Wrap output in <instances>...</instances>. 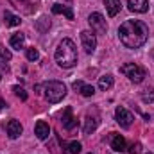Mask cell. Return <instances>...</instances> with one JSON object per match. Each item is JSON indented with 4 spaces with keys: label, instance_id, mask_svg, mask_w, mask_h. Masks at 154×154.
I'll use <instances>...</instances> for the list:
<instances>
[{
    "label": "cell",
    "instance_id": "8992f818",
    "mask_svg": "<svg viewBox=\"0 0 154 154\" xmlns=\"http://www.w3.org/2000/svg\"><path fill=\"white\" fill-rule=\"evenodd\" d=\"M115 118L116 122H118V125L120 127H124V129H127V127H131V124H133V120H134V116L131 111H127L125 108H122V106H118L115 109Z\"/></svg>",
    "mask_w": 154,
    "mask_h": 154
},
{
    "label": "cell",
    "instance_id": "f1b7e54d",
    "mask_svg": "<svg viewBox=\"0 0 154 154\" xmlns=\"http://www.w3.org/2000/svg\"><path fill=\"white\" fill-rule=\"evenodd\" d=\"M2 57H4V56H0V59H2Z\"/></svg>",
    "mask_w": 154,
    "mask_h": 154
},
{
    "label": "cell",
    "instance_id": "d6986e66",
    "mask_svg": "<svg viewBox=\"0 0 154 154\" xmlns=\"http://www.w3.org/2000/svg\"><path fill=\"white\" fill-rule=\"evenodd\" d=\"M97 125H99L97 116H88V118H86V124H84V133H86V134L93 133V131L97 129Z\"/></svg>",
    "mask_w": 154,
    "mask_h": 154
},
{
    "label": "cell",
    "instance_id": "603a6c76",
    "mask_svg": "<svg viewBox=\"0 0 154 154\" xmlns=\"http://www.w3.org/2000/svg\"><path fill=\"white\" fill-rule=\"evenodd\" d=\"M79 91H81V95H82V97H91V95L95 93V88H93V86H90V84H82V86L79 88Z\"/></svg>",
    "mask_w": 154,
    "mask_h": 154
},
{
    "label": "cell",
    "instance_id": "6da1fadb",
    "mask_svg": "<svg viewBox=\"0 0 154 154\" xmlns=\"http://www.w3.org/2000/svg\"><path fill=\"white\" fill-rule=\"evenodd\" d=\"M118 38L125 48H140L149 38V27L142 20H125L118 27Z\"/></svg>",
    "mask_w": 154,
    "mask_h": 154
},
{
    "label": "cell",
    "instance_id": "4dcf8cb0",
    "mask_svg": "<svg viewBox=\"0 0 154 154\" xmlns=\"http://www.w3.org/2000/svg\"><path fill=\"white\" fill-rule=\"evenodd\" d=\"M66 2H70V0H66Z\"/></svg>",
    "mask_w": 154,
    "mask_h": 154
},
{
    "label": "cell",
    "instance_id": "83f0119b",
    "mask_svg": "<svg viewBox=\"0 0 154 154\" xmlns=\"http://www.w3.org/2000/svg\"><path fill=\"white\" fill-rule=\"evenodd\" d=\"M4 106H5V102H4V100H2V99H0V109H2V108H4Z\"/></svg>",
    "mask_w": 154,
    "mask_h": 154
},
{
    "label": "cell",
    "instance_id": "cb8c5ba5",
    "mask_svg": "<svg viewBox=\"0 0 154 154\" xmlns=\"http://www.w3.org/2000/svg\"><path fill=\"white\" fill-rule=\"evenodd\" d=\"M25 56H27V59H29V61H38V59H39V52L34 48V47L27 48V50H25Z\"/></svg>",
    "mask_w": 154,
    "mask_h": 154
},
{
    "label": "cell",
    "instance_id": "ac0fdd59",
    "mask_svg": "<svg viewBox=\"0 0 154 154\" xmlns=\"http://www.w3.org/2000/svg\"><path fill=\"white\" fill-rule=\"evenodd\" d=\"M4 22H5V25H9V27H16V25H20L22 20H20V16H16V14L5 11V13H4Z\"/></svg>",
    "mask_w": 154,
    "mask_h": 154
},
{
    "label": "cell",
    "instance_id": "9a60e30c",
    "mask_svg": "<svg viewBox=\"0 0 154 154\" xmlns=\"http://www.w3.org/2000/svg\"><path fill=\"white\" fill-rule=\"evenodd\" d=\"M9 45H11L13 48H16V50L23 48V45H25V34H22V32L13 34V36H11V39H9Z\"/></svg>",
    "mask_w": 154,
    "mask_h": 154
},
{
    "label": "cell",
    "instance_id": "7c38bea8",
    "mask_svg": "<svg viewBox=\"0 0 154 154\" xmlns=\"http://www.w3.org/2000/svg\"><path fill=\"white\" fill-rule=\"evenodd\" d=\"M34 133H36V136H38L39 140H47L48 134H50V127H48L47 122L38 120V122H36V127H34Z\"/></svg>",
    "mask_w": 154,
    "mask_h": 154
},
{
    "label": "cell",
    "instance_id": "5b68a950",
    "mask_svg": "<svg viewBox=\"0 0 154 154\" xmlns=\"http://www.w3.org/2000/svg\"><path fill=\"white\" fill-rule=\"evenodd\" d=\"M88 23H90L91 31L97 32V34H106V31H108L106 18H104L100 13H91V14L88 16Z\"/></svg>",
    "mask_w": 154,
    "mask_h": 154
},
{
    "label": "cell",
    "instance_id": "4316f807",
    "mask_svg": "<svg viewBox=\"0 0 154 154\" xmlns=\"http://www.w3.org/2000/svg\"><path fill=\"white\" fill-rule=\"evenodd\" d=\"M82 84H84L82 81H75V82H74V90H77V91H79V88H81Z\"/></svg>",
    "mask_w": 154,
    "mask_h": 154
},
{
    "label": "cell",
    "instance_id": "ba28073f",
    "mask_svg": "<svg viewBox=\"0 0 154 154\" xmlns=\"http://www.w3.org/2000/svg\"><path fill=\"white\" fill-rule=\"evenodd\" d=\"M16 9H20V11H23L25 14H31V13H34L36 11V7H38V0H9Z\"/></svg>",
    "mask_w": 154,
    "mask_h": 154
},
{
    "label": "cell",
    "instance_id": "d4e9b609",
    "mask_svg": "<svg viewBox=\"0 0 154 154\" xmlns=\"http://www.w3.org/2000/svg\"><path fill=\"white\" fill-rule=\"evenodd\" d=\"M13 91H14V95H16V97H20L22 100H27V91H25L22 86H14V88H13Z\"/></svg>",
    "mask_w": 154,
    "mask_h": 154
},
{
    "label": "cell",
    "instance_id": "9c48e42d",
    "mask_svg": "<svg viewBox=\"0 0 154 154\" xmlns=\"http://www.w3.org/2000/svg\"><path fill=\"white\" fill-rule=\"evenodd\" d=\"M61 124H63V127L68 129V131H72V129L77 127V118L72 115V108H70V106L63 111V115H61Z\"/></svg>",
    "mask_w": 154,
    "mask_h": 154
},
{
    "label": "cell",
    "instance_id": "1f68e13d",
    "mask_svg": "<svg viewBox=\"0 0 154 154\" xmlns=\"http://www.w3.org/2000/svg\"><path fill=\"white\" fill-rule=\"evenodd\" d=\"M147 154H151V152H147Z\"/></svg>",
    "mask_w": 154,
    "mask_h": 154
},
{
    "label": "cell",
    "instance_id": "7a4b0ae2",
    "mask_svg": "<svg viewBox=\"0 0 154 154\" xmlns=\"http://www.w3.org/2000/svg\"><path fill=\"white\" fill-rule=\"evenodd\" d=\"M54 57H56V61H57V65H59L61 68H72V66H75V63H77L75 43H74L72 39L65 38L59 45H57Z\"/></svg>",
    "mask_w": 154,
    "mask_h": 154
},
{
    "label": "cell",
    "instance_id": "30bf717a",
    "mask_svg": "<svg viewBox=\"0 0 154 154\" xmlns=\"http://www.w3.org/2000/svg\"><path fill=\"white\" fill-rule=\"evenodd\" d=\"M5 129H7V136L11 138V140H16L20 134H22V131H23V127H22V124L18 122V120H9L7 122V125H5Z\"/></svg>",
    "mask_w": 154,
    "mask_h": 154
},
{
    "label": "cell",
    "instance_id": "8fae6325",
    "mask_svg": "<svg viewBox=\"0 0 154 154\" xmlns=\"http://www.w3.org/2000/svg\"><path fill=\"white\" fill-rule=\"evenodd\" d=\"M127 5L133 13H147L149 11V0H127Z\"/></svg>",
    "mask_w": 154,
    "mask_h": 154
},
{
    "label": "cell",
    "instance_id": "e0dca14e",
    "mask_svg": "<svg viewBox=\"0 0 154 154\" xmlns=\"http://www.w3.org/2000/svg\"><path fill=\"white\" fill-rule=\"evenodd\" d=\"M113 77L109 75V74H106V75H102V77H99V88L102 90V91H108L111 86H113Z\"/></svg>",
    "mask_w": 154,
    "mask_h": 154
},
{
    "label": "cell",
    "instance_id": "f546056e",
    "mask_svg": "<svg viewBox=\"0 0 154 154\" xmlns=\"http://www.w3.org/2000/svg\"><path fill=\"white\" fill-rule=\"evenodd\" d=\"M0 79H2V74H0Z\"/></svg>",
    "mask_w": 154,
    "mask_h": 154
},
{
    "label": "cell",
    "instance_id": "7402d4cb",
    "mask_svg": "<svg viewBox=\"0 0 154 154\" xmlns=\"http://www.w3.org/2000/svg\"><path fill=\"white\" fill-rule=\"evenodd\" d=\"M65 147H66V154H79L81 149H82V145H81L79 142H70V143L65 145Z\"/></svg>",
    "mask_w": 154,
    "mask_h": 154
},
{
    "label": "cell",
    "instance_id": "5bb4252c",
    "mask_svg": "<svg viewBox=\"0 0 154 154\" xmlns=\"http://www.w3.org/2000/svg\"><path fill=\"white\" fill-rule=\"evenodd\" d=\"M104 5H106V9H108V14L113 18L116 16L118 13H120V9H122V4H120V0H104Z\"/></svg>",
    "mask_w": 154,
    "mask_h": 154
},
{
    "label": "cell",
    "instance_id": "44dd1931",
    "mask_svg": "<svg viewBox=\"0 0 154 154\" xmlns=\"http://www.w3.org/2000/svg\"><path fill=\"white\" fill-rule=\"evenodd\" d=\"M140 97H142V100H143L145 104L154 102V88H145V90L140 93Z\"/></svg>",
    "mask_w": 154,
    "mask_h": 154
},
{
    "label": "cell",
    "instance_id": "277c9868",
    "mask_svg": "<svg viewBox=\"0 0 154 154\" xmlns=\"http://www.w3.org/2000/svg\"><path fill=\"white\" fill-rule=\"evenodd\" d=\"M120 72L125 77H129V81H133L134 84H140V82L147 77L145 68L140 66V65H136V63H127V65H124V66L120 68Z\"/></svg>",
    "mask_w": 154,
    "mask_h": 154
},
{
    "label": "cell",
    "instance_id": "2e32d148",
    "mask_svg": "<svg viewBox=\"0 0 154 154\" xmlns=\"http://www.w3.org/2000/svg\"><path fill=\"white\" fill-rule=\"evenodd\" d=\"M52 13H54V14H61V13H63L68 20H74V11H72L70 7L61 5V4H54V5H52Z\"/></svg>",
    "mask_w": 154,
    "mask_h": 154
},
{
    "label": "cell",
    "instance_id": "484cf974",
    "mask_svg": "<svg viewBox=\"0 0 154 154\" xmlns=\"http://www.w3.org/2000/svg\"><path fill=\"white\" fill-rule=\"evenodd\" d=\"M140 152H142V145H140L138 142L129 147V154H140Z\"/></svg>",
    "mask_w": 154,
    "mask_h": 154
},
{
    "label": "cell",
    "instance_id": "4fadbf2b",
    "mask_svg": "<svg viewBox=\"0 0 154 154\" xmlns=\"http://www.w3.org/2000/svg\"><path fill=\"white\" fill-rule=\"evenodd\" d=\"M111 149L118 151V152L125 151V138L120 136V134H116V133H111Z\"/></svg>",
    "mask_w": 154,
    "mask_h": 154
},
{
    "label": "cell",
    "instance_id": "3957f363",
    "mask_svg": "<svg viewBox=\"0 0 154 154\" xmlns=\"http://www.w3.org/2000/svg\"><path fill=\"white\" fill-rule=\"evenodd\" d=\"M43 95L47 99V102L50 104H57L59 100L65 99L66 95V86L59 81H48L43 84Z\"/></svg>",
    "mask_w": 154,
    "mask_h": 154
},
{
    "label": "cell",
    "instance_id": "52a82bcc",
    "mask_svg": "<svg viewBox=\"0 0 154 154\" xmlns=\"http://www.w3.org/2000/svg\"><path fill=\"white\" fill-rule=\"evenodd\" d=\"M81 43H82V48L86 54H93L95 48H97V38L91 31H82L81 32Z\"/></svg>",
    "mask_w": 154,
    "mask_h": 154
},
{
    "label": "cell",
    "instance_id": "ffe728a7",
    "mask_svg": "<svg viewBox=\"0 0 154 154\" xmlns=\"http://www.w3.org/2000/svg\"><path fill=\"white\" fill-rule=\"evenodd\" d=\"M36 29H38L39 32H47L50 29V20L47 16H41L38 22H36Z\"/></svg>",
    "mask_w": 154,
    "mask_h": 154
}]
</instances>
